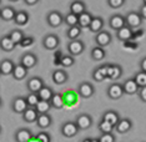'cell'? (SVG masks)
Wrapping results in <instances>:
<instances>
[{
    "label": "cell",
    "instance_id": "obj_1",
    "mask_svg": "<svg viewBox=\"0 0 146 142\" xmlns=\"http://www.w3.org/2000/svg\"><path fill=\"white\" fill-rule=\"evenodd\" d=\"M141 22H142V18L137 11H130V13H127L126 16H125V24H126L127 28H130V29L140 28Z\"/></svg>",
    "mask_w": 146,
    "mask_h": 142
},
{
    "label": "cell",
    "instance_id": "obj_2",
    "mask_svg": "<svg viewBox=\"0 0 146 142\" xmlns=\"http://www.w3.org/2000/svg\"><path fill=\"white\" fill-rule=\"evenodd\" d=\"M46 22H48L51 28H59V26L64 22V15L58 10H52L46 15Z\"/></svg>",
    "mask_w": 146,
    "mask_h": 142
},
{
    "label": "cell",
    "instance_id": "obj_3",
    "mask_svg": "<svg viewBox=\"0 0 146 142\" xmlns=\"http://www.w3.org/2000/svg\"><path fill=\"white\" fill-rule=\"evenodd\" d=\"M59 44H60V39L55 34H48L42 39V46L46 50H56L59 48Z\"/></svg>",
    "mask_w": 146,
    "mask_h": 142
},
{
    "label": "cell",
    "instance_id": "obj_4",
    "mask_svg": "<svg viewBox=\"0 0 146 142\" xmlns=\"http://www.w3.org/2000/svg\"><path fill=\"white\" fill-rule=\"evenodd\" d=\"M79 132V127L76 126L75 121H68L65 124H62L61 126V135L64 137H68V138H71L78 135Z\"/></svg>",
    "mask_w": 146,
    "mask_h": 142
},
{
    "label": "cell",
    "instance_id": "obj_5",
    "mask_svg": "<svg viewBox=\"0 0 146 142\" xmlns=\"http://www.w3.org/2000/svg\"><path fill=\"white\" fill-rule=\"evenodd\" d=\"M44 86H45L44 81H42V79L39 77V76L30 77L28 80V82H26V89L29 90V92H33V94H38Z\"/></svg>",
    "mask_w": 146,
    "mask_h": 142
},
{
    "label": "cell",
    "instance_id": "obj_6",
    "mask_svg": "<svg viewBox=\"0 0 146 142\" xmlns=\"http://www.w3.org/2000/svg\"><path fill=\"white\" fill-rule=\"evenodd\" d=\"M28 104H26V100L24 96H16L11 102V110L15 112V114H20L23 115L24 112L28 110Z\"/></svg>",
    "mask_w": 146,
    "mask_h": 142
},
{
    "label": "cell",
    "instance_id": "obj_7",
    "mask_svg": "<svg viewBox=\"0 0 146 142\" xmlns=\"http://www.w3.org/2000/svg\"><path fill=\"white\" fill-rule=\"evenodd\" d=\"M112 40V36L109 31L106 30H102L100 31L99 34L95 35V42H96V46H100V48H106L108 45H110V42Z\"/></svg>",
    "mask_w": 146,
    "mask_h": 142
},
{
    "label": "cell",
    "instance_id": "obj_8",
    "mask_svg": "<svg viewBox=\"0 0 146 142\" xmlns=\"http://www.w3.org/2000/svg\"><path fill=\"white\" fill-rule=\"evenodd\" d=\"M84 50H85V45L81 40H74V41H70L68 44L69 54H70L71 56H74V57L75 56L81 55L82 52H84Z\"/></svg>",
    "mask_w": 146,
    "mask_h": 142
},
{
    "label": "cell",
    "instance_id": "obj_9",
    "mask_svg": "<svg viewBox=\"0 0 146 142\" xmlns=\"http://www.w3.org/2000/svg\"><path fill=\"white\" fill-rule=\"evenodd\" d=\"M75 124H76V126L79 127V130H88L92 125V118L90 115H88V114H80L76 117Z\"/></svg>",
    "mask_w": 146,
    "mask_h": 142
},
{
    "label": "cell",
    "instance_id": "obj_10",
    "mask_svg": "<svg viewBox=\"0 0 146 142\" xmlns=\"http://www.w3.org/2000/svg\"><path fill=\"white\" fill-rule=\"evenodd\" d=\"M78 94L79 96L84 97V98H90L92 95L95 94V87L92 86L90 82H81L78 87Z\"/></svg>",
    "mask_w": 146,
    "mask_h": 142
},
{
    "label": "cell",
    "instance_id": "obj_11",
    "mask_svg": "<svg viewBox=\"0 0 146 142\" xmlns=\"http://www.w3.org/2000/svg\"><path fill=\"white\" fill-rule=\"evenodd\" d=\"M20 64L23 66H25L28 70H30V69L35 67L36 64H38V56L35 54H33V52H26V54L21 56Z\"/></svg>",
    "mask_w": 146,
    "mask_h": 142
},
{
    "label": "cell",
    "instance_id": "obj_12",
    "mask_svg": "<svg viewBox=\"0 0 146 142\" xmlns=\"http://www.w3.org/2000/svg\"><path fill=\"white\" fill-rule=\"evenodd\" d=\"M121 85H122V90H124V95H135V94H139V90H140V87H139L137 84L135 82L134 77L125 80L124 84H121Z\"/></svg>",
    "mask_w": 146,
    "mask_h": 142
},
{
    "label": "cell",
    "instance_id": "obj_13",
    "mask_svg": "<svg viewBox=\"0 0 146 142\" xmlns=\"http://www.w3.org/2000/svg\"><path fill=\"white\" fill-rule=\"evenodd\" d=\"M109 25L112 30L115 31H119L120 29H122L124 26H126L125 24V16L121 15V14H116V15H112L109 20Z\"/></svg>",
    "mask_w": 146,
    "mask_h": 142
},
{
    "label": "cell",
    "instance_id": "obj_14",
    "mask_svg": "<svg viewBox=\"0 0 146 142\" xmlns=\"http://www.w3.org/2000/svg\"><path fill=\"white\" fill-rule=\"evenodd\" d=\"M108 67H109V64L98 66V67L92 71V79H94V81L101 82V81H104L105 79H108Z\"/></svg>",
    "mask_w": 146,
    "mask_h": 142
},
{
    "label": "cell",
    "instance_id": "obj_15",
    "mask_svg": "<svg viewBox=\"0 0 146 142\" xmlns=\"http://www.w3.org/2000/svg\"><path fill=\"white\" fill-rule=\"evenodd\" d=\"M108 96L111 100H119L124 96V90H122L121 84H112L108 89Z\"/></svg>",
    "mask_w": 146,
    "mask_h": 142
},
{
    "label": "cell",
    "instance_id": "obj_16",
    "mask_svg": "<svg viewBox=\"0 0 146 142\" xmlns=\"http://www.w3.org/2000/svg\"><path fill=\"white\" fill-rule=\"evenodd\" d=\"M33 137H34V135H33L31 131L28 130V128H19V130L15 132V136H14L16 142H29Z\"/></svg>",
    "mask_w": 146,
    "mask_h": 142
},
{
    "label": "cell",
    "instance_id": "obj_17",
    "mask_svg": "<svg viewBox=\"0 0 146 142\" xmlns=\"http://www.w3.org/2000/svg\"><path fill=\"white\" fill-rule=\"evenodd\" d=\"M122 75V67L117 64H109L108 67V79L110 80H119Z\"/></svg>",
    "mask_w": 146,
    "mask_h": 142
},
{
    "label": "cell",
    "instance_id": "obj_18",
    "mask_svg": "<svg viewBox=\"0 0 146 142\" xmlns=\"http://www.w3.org/2000/svg\"><path fill=\"white\" fill-rule=\"evenodd\" d=\"M86 10V4L81 0H75L70 4V13L76 16H80L81 14H84Z\"/></svg>",
    "mask_w": 146,
    "mask_h": 142
},
{
    "label": "cell",
    "instance_id": "obj_19",
    "mask_svg": "<svg viewBox=\"0 0 146 142\" xmlns=\"http://www.w3.org/2000/svg\"><path fill=\"white\" fill-rule=\"evenodd\" d=\"M51 79H52V82H54V84L62 85V84H65V82L69 80V75L66 74V71L59 69V70H55L54 72H52Z\"/></svg>",
    "mask_w": 146,
    "mask_h": 142
},
{
    "label": "cell",
    "instance_id": "obj_20",
    "mask_svg": "<svg viewBox=\"0 0 146 142\" xmlns=\"http://www.w3.org/2000/svg\"><path fill=\"white\" fill-rule=\"evenodd\" d=\"M15 64L10 59H5L0 62V74L4 75V76H8V75H13V71H14Z\"/></svg>",
    "mask_w": 146,
    "mask_h": 142
},
{
    "label": "cell",
    "instance_id": "obj_21",
    "mask_svg": "<svg viewBox=\"0 0 146 142\" xmlns=\"http://www.w3.org/2000/svg\"><path fill=\"white\" fill-rule=\"evenodd\" d=\"M101 120L105 121V122H109V124L112 125V126L115 127L116 125H117V122L120 121V115H119L116 111L109 110V111L104 112V115H102V118H101Z\"/></svg>",
    "mask_w": 146,
    "mask_h": 142
},
{
    "label": "cell",
    "instance_id": "obj_22",
    "mask_svg": "<svg viewBox=\"0 0 146 142\" xmlns=\"http://www.w3.org/2000/svg\"><path fill=\"white\" fill-rule=\"evenodd\" d=\"M132 128V122L130 118H120V121L117 122V125L115 126L116 132L119 133H126Z\"/></svg>",
    "mask_w": 146,
    "mask_h": 142
},
{
    "label": "cell",
    "instance_id": "obj_23",
    "mask_svg": "<svg viewBox=\"0 0 146 142\" xmlns=\"http://www.w3.org/2000/svg\"><path fill=\"white\" fill-rule=\"evenodd\" d=\"M16 11L13 6H4L3 9H0V19H3L4 21H11L15 19Z\"/></svg>",
    "mask_w": 146,
    "mask_h": 142
},
{
    "label": "cell",
    "instance_id": "obj_24",
    "mask_svg": "<svg viewBox=\"0 0 146 142\" xmlns=\"http://www.w3.org/2000/svg\"><path fill=\"white\" fill-rule=\"evenodd\" d=\"M132 34H134L132 29L127 28V26H124V28L120 29L119 31H116V38H117L120 41L127 42V41L132 40Z\"/></svg>",
    "mask_w": 146,
    "mask_h": 142
},
{
    "label": "cell",
    "instance_id": "obj_25",
    "mask_svg": "<svg viewBox=\"0 0 146 142\" xmlns=\"http://www.w3.org/2000/svg\"><path fill=\"white\" fill-rule=\"evenodd\" d=\"M15 46L16 45L11 41V39H10V36L9 35H4V36L0 38V49H1L3 51L10 52V51H13L15 49Z\"/></svg>",
    "mask_w": 146,
    "mask_h": 142
},
{
    "label": "cell",
    "instance_id": "obj_26",
    "mask_svg": "<svg viewBox=\"0 0 146 142\" xmlns=\"http://www.w3.org/2000/svg\"><path fill=\"white\" fill-rule=\"evenodd\" d=\"M78 95L74 90H68L62 94V97H64V104L65 106H74V105L78 102Z\"/></svg>",
    "mask_w": 146,
    "mask_h": 142
},
{
    "label": "cell",
    "instance_id": "obj_27",
    "mask_svg": "<svg viewBox=\"0 0 146 142\" xmlns=\"http://www.w3.org/2000/svg\"><path fill=\"white\" fill-rule=\"evenodd\" d=\"M38 117H39V114L38 111L35 110V107H28L24 114H23V120L28 124H34V122L38 121Z\"/></svg>",
    "mask_w": 146,
    "mask_h": 142
},
{
    "label": "cell",
    "instance_id": "obj_28",
    "mask_svg": "<svg viewBox=\"0 0 146 142\" xmlns=\"http://www.w3.org/2000/svg\"><path fill=\"white\" fill-rule=\"evenodd\" d=\"M102 28H104V20H102V18L94 16L90 26H89V30L91 32H94V34H99L100 31H102Z\"/></svg>",
    "mask_w": 146,
    "mask_h": 142
},
{
    "label": "cell",
    "instance_id": "obj_29",
    "mask_svg": "<svg viewBox=\"0 0 146 142\" xmlns=\"http://www.w3.org/2000/svg\"><path fill=\"white\" fill-rule=\"evenodd\" d=\"M28 71L29 70L25 67V66H23L21 64H18V65H15L14 71H13V77H14L15 80H18V81H21V80H24V79L26 77Z\"/></svg>",
    "mask_w": 146,
    "mask_h": 142
},
{
    "label": "cell",
    "instance_id": "obj_30",
    "mask_svg": "<svg viewBox=\"0 0 146 142\" xmlns=\"http://www.w3.org/2000/svg\"><path fill=\"white\" fill-rule=\"evenodd\" d=\"M92 18H94V16H92L90 13L85 11L84 14H81L80 16H79V24H78V26L80 29H86V28L89 29V26H90L91 21H92Z\"/></svg>",
    "mask_w": 146,
    "mask_h": 142
},
{
    "label": "cell",
    "instance_id": "obj_31",
    "mask_svg": "<svg viewBox=\"0 0 146 142\" xmlns=\"http://www.w3.org/2000/svg\"><path fill=\"white\" fill-rule=\"evenodd\" d=\"M29 19H30V16H29V14L24 10H19L16 11V15H15V24L16 25H20V26H24L29 22Z\"/></svg>",
    "mask_w": 146,
    "mask_h": 142
},
{
    "label": "cell",
    "instance_id": "obj_32",
    "mask_svg": "<svg viewBox=\"0 0 146 142\" xmlns=\"http://www.w3.org/2000/svg\"><path fill=\"white\" fill-rule=\"evenodd\" d=\"M51 122H52L51 117L49 116L48 114H45V115H39L38 121H36V125H38L39 128L45 130V128H48V127L51 126Z\"/></svg>",
    "mask_w": 146,
    "mask_h": 142
},
{
    "label": "cell",
    "instance_id": "obj_33",
    "mask_svg": "<svg viewBox=\"0 0 146 142\" xmlns=\"http://www.w3.org/2000/svg\"><path fill=\"white\" fill-rule=\"evenodd\" d=\"M50 105H51V108L61 110V108L65 106L62 94H54V96H52V97H51V100H50Z\"/></svg>",
    "mask_w": 146,
    "mask_h": 142
},
{
    "label": "cell",
    "instance_id": "obj_34",
    "mask_svg": "<svg viewBox=\"0 0 146 142\" xmlns=\"http://www.w3.org/2000/svg\"><path fill=\"white\" fill-rule=\"evenodd\" d=\"M54 94H55V92L52 91L51 87L44 86L40 91L38 92V96H39V98H40V100H42V101H49V102H50L51 97L54 96Z\"/></svg>",
    "mask_w": 146,
    "mask_h": 142
},
{
    "label": "cell",
    "instance_id": "obj_35",
    "mask_svg": "<svg viewBox=\"0 0 146 142\" xmlns=\"http://www.w3.org/2000/svg\"><path fill=\"white\" fill-rule=\"evenodd\" d=\"M9 36H10L11 41L14 42L15 45H20L23 39L25 38V34L20 30V29H14V30H11L10 32H9Z\"/></svg>",
    "mask_w": 146,
    "mask_h": 142
},
{
    "label": "cell",
    "instance_id": "obj_36",
    "mask_svg": "<svg viewBox=\"0 0 146 142\" xmlns=\"http://www.w3.org/2000/svg\"><path fill=\"white\" fill-rule=\"evenodd\" d=\"M105 56H106L105 49L100 48V46H95V48H92V50H91V59L94 61H101V60H104Z\"/></svg>",
    "mask_w": 146,
    "mask_h": 142
},
{
    "label": "cell",
    "instance_id": "obj_37",
    "mask_svg": "<svg viewBox=\"0 0 146 142\" xmlns=\"http://www.w3.org/2000/svg\"><path fill=\"white\" fill-rule=\"evenodd\" d=\"M50 108H51L50 102H49V101H42V100L39 101V104L35 106V110L38 111L39 115H45V114H48V112L50 111Z\"/></svg>",
    "mask_w": 146,
    "mask_h": 142
},
{
    "label": "cell",
    "instance_id": "obj_38",
    "mask_svg": "<svg viewBox=\"0 0 146 142\" xmlns=\"http://www.w3.org/2000/svg\"><path fill=\"white\" fill-rule=\"evenodd\" d=\"M81 35V29L79 26H72V28H69L68 31H66V36L70 39V41L74 40H79V36Z\"/></svg>",
    "mask_w": 146,
    "mask_h": 142
},
{
    "label": "cell",
    "instance_id": "obj_39",
    "mask_svg": "<svg viewBox=\"0 0 146 142\" xmlns=\"http://www.w3.org/2000/svg\"><path fill=\"white\" fill-rule=\"evenodd\" d=\"M134 80H135V82L137 84V86L140 89L146 87V72L141 71V70L139 72H136L135 76H134Z\"/></svg>",
    "mask_w": 146,
    "mask_h": 142
},
{
    "label": "cell",
    "instance_id": "obj_40",
    "mask_svg": "<svg viewBox=\"0 0 146 142\" xmlns=\"http://www.w3.org/2000/svg\"><path fill=\"white\" fill-rule=\"evenodd\" d=\"M64 22L69 26V28H72V26H78V24H79V16L71 14V13H69V14H66V15L64 16Z\"/></svg>",
    "mask_w": 146,
    "mask_h": 142
},
{
    "label": "cell",
    "instance_id": "obj_41",
    "mask_svg": "<svg viewBox=\"0 0 146 142\" xmlns=\"http://www.w3.org/2000/svg\"><path fill=\"white\" fill-rule=\"evenodd\" d=\"M99 127V131L101 132V133H112V131L115 130V127L112 126V125H110L109 122H105V121H100L98 125Z\"/></svg>",
    "mask_w": 146,
    "mask_h": 142
},
{
    "label": "cell",
    "instance_id": "obj_42",
    "mask_svg": "<svg viewBox=\"0 0 146 142\" xmlns=\"http://www.w3.org/2000/svg\"><path fill=\"white\" fill-rule=\"evenodd\" d=\"M25 100H26V104H28L29 107H35L36 105L39 104L40 98H39L38 94H33V92H29V95H26Z\"/></svg>",
    "mask_w": 146,
    "mask_h": 142
},
{
    "label": "cell",
    "instance_id": "obj_43",
    "mask_svg": "<svg viewBox=\"0 0 146 142\" xmlns=\"http://www.w3.org/2000/svg\"><path fill=\"white\" fill-rule=\"evenodd\" d=\"M74 64H75V57H74V56H71V55H62L60 66H62V67H71Z\"/></svg>",
    "mask_w": 146,
    "mask_h": 142
},
{
    "label": "cell",
    "instance_id": "obj_44",
    "mask_svg": "<svg viewBox=\"0 0 146 142\" xmlns=\"http://www.w3.org/2000/svg\"><path fill=\"white\" fill-rule=\"evenodd\" d=\"M34 41L35 39L30 35H25V38L23 39V41L20 42V46L21 48H30L31 45H34Z\"/></svg>",
    "mask_w": 146,
    "mask_h": 142
},
{
    "label": "cell",
    "instance_id": "obj_45",
    "mask_svg": "<svg viewBox=\"0 0 146 142\" xmlns=\"http://www.w3.org/2000/svg\"><path fill=\"white\" fill-rule=\"evenodd\" d=\"M99 141L100 142H115L116 137L114 133H102L100 137H99Z\"/></svg>",
    "mask_w": 146,
    "mask_h": 142
},
{
    "label": "cell",
    "instance_id": "obj_46",
    "mask_svg": "<svg viewBox=\"0 0 146 142\" xmlns=\"http://www.w3.org/2000/svg\"><path fill=\"white\" fill-rule=\"evenodd\" d=\"M36 138H38L39 142H51L50 135H49L48 132H44V131L39 132V133L36 135Z\"/></svg>",
    "mask_w": 146,
    "mask_h": 142
},
{
    "label": "cell",
    "instance_id": "obj_47",
    "mask_svg": "<svg viewBox=\"0 0 146 142\" xmlns=\"http://www.w3.org/2000/svg\"><path fill=\"white\" fill-rule=\"evenodd\" d=\"M125 4V0H108V5L112 9H119Z\"/></svg>",
    "mask_w": 146,
    "mask_h": 142
},
{
    "label": "cell",
    "instance_id": "obj_48",
    "mask_svg": "<svg viewBox=\"0 0 146 142\" xmlns=\"http://www.w3.org/2000/svg\"><path fill=\"white\" fill-rule=\"evenodd\" d=\"M61 59H62V52L60 50H56V52H55V59H54V64L55 65H60Z\"/></svg>",
    "mask_w": 146,
    "mask_h": 142
},
{
    "label": "cell",
    "instance_id": "obj_49",
    "mask_svg": "<svg viewBox=\"0 0 146 142\" xmlns=\"http://www.w3.org/2000/svg\"><path fill=\"white\" fill-rule=\"evenodd\" d=\"M139 97H140V100L142 102H146V87H142L139 90Z\"/></svg>",
    "mask_w": 146,
    "mask_h": 142
},
{
    "label": "cell",
    "instance_id": "obj_50",
    "mask_svg": "<svg viewBox=\"0 0 146 142\" xmlns=\"http://www.w3.org/2000/svg\"><path fill=\"white\" fill-rule=\"evenodd\" d=\"M139 14L141 15V18H142V20H146V5H142L141 8H140V11H139Z\"/></svg>",
    "mask_w": 146,
    "mask_h": 142
},
{
    "label": "cell",
    "instance_id": "obj_51",
    "mask_svg": "<svg viewBox=\"0 0 146 142\" xmlns=\"http://www.w3.org/2000/svg\"><path fill=\"white\" fill-rule=\"evenodd\" d=\"M140 69H141V71L146 72V57H144L141 60V62H140Z\"/></svg>",
    "mask_w": 146,
    "mask_h": 142
},
{
    "label": "cell",
    "instance_id": "obj_52",
    "mask_svg": "<svg viewBox=\"0 0 146 142\" xmlns=\"http://www.w3.org/2000/svg\"><path fill=\"white\" fill-rule=\"evenodd\" d=\"M25 4L26 5H29V6H33V5H36V4H38V0H25Z\"/></svg>",
    "mask_w": 146,
    "mask_h": 142
},
{
    "label": "cell",
    "instance_id": "obj_53",
    "mask_svg": "<svg viewBox=\"0 0 146 142\" xmlns=\"http://www.w3.org/2000/svg\"><path fill=\"white\" fill-rule=\"evenodd\" d=\"M29 142H39V141H38V138H36V136H34V137H33V138H31V140L29 141Z\"/></svg>",
    "mask_w": 146,
    "mask_h": 142
},
{
    "label": "cell",
    "instance_id": "obj_54",
    "mask_svg": "<svg viewBox=\"0 0 146 142\" xmlns=\"http://www.w3.org/2000/svg\"><path fill=\"white\" fill-rule=\"evenodd\" d=\"M81 142H91V138H89V137H86V138H84Z\"/></svg>",
    "mask_w": 146,
    "mask_h": 142
},
{
    "label": "cell",
    "instance_id": "obj_55",
    "mask_svg": "<svg viewBox=\"0 0 146 142\" xmlns=\"http://www.w3.org/2000/svg\"><path fill=\"white\" fill-rule=\"evenodd\" d=\"M91 142H100L99 138H91Z\"/></svg>",
    "mask_w": 146,
    "mask_h": 142
},
{
    "label": "cell",
    "instance_id": "obj_56",
    "mask_svg": "<svg viewBox=\"0 0 146 142\" xmlns=\"http://www.w3.org/2000/svg\"><path fill=\"white\" fill-rule=\"evenodd\" d=\"M1 105H3V101H1V98H0V107H1Z\"/></svg>",
    "mask_w": 146,
    "mask_h": 142
},
{
    "label": "cell",
    "instance_id": "obj_57",
    "mask_svg": "<svg viewBox=\"0 0 146 142\" xmlns=\"http://www.w3.org/2000/svg\"><path fill=\"white\" fill-rule=\"evenodd\" d=\"M142 4H144V5H146V0H144V1H142Z\"/></svg>",
    "mask_w": 146,
    "mask_h": 142
},
{
    "label": "cell",
    "instance_id": "obj_58",
    "mask_svg": "<svg viewBox=\"0 0 146 142\" xmlns=\"http://www.w3.org/2000/svg\"><path fill=\"white\" fill-rule=\"evenodd\" d=\"M0 133H1V127H0Z\"/></svg>",
    "mask_w": 146,
    "mask_h": 142
},
{
    "label": "cell",
    "instance_id": "obj_59",
    "mask_svg": "<svg viewBox=\"0 0 146 142\" xmlns=\"http://www.w3.org/2000/svg\"><path fill=\"white\" fill-rule=\"evenodd\" d=\"M0 4H1V1H0Z\"/></svg>",
    "mask_w": 146,
    "mask_h": 142
},
{
    "label": "cell",
    "instance_id": "obj_60",
    "mask_svg": "<svg viewBox=\"0 0 146 142\" xmlns=\"http://www.w3.org/2000/svg\"><path fill=\"white\" fill-rule=\"evenodd\" d=\"M0 76H1V74H0Z\"/></svg>",
    "mask_w": 146,
    "mask_h": 142
}]
</instances>
